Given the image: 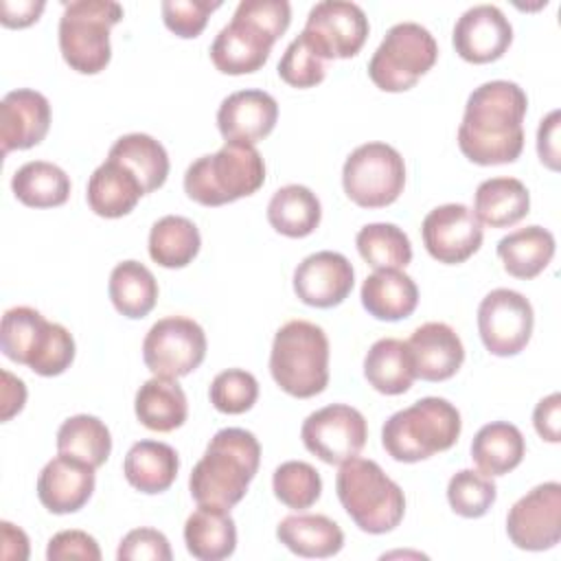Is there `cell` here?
<instances>
[{"mask_svg": "<svg viewBox=\"0 0 561 561\" xmlns=\"http://www.w3.org/2000/svg\"><path fill=\"white\" fill-rule=\"evenodd\" d=\"M526 92L506 79L478 85L467 103L458 127V147L476 164H508L524 149Z\"/></svg>", "mask_w": 561, "mask_h": 561, "instance_id": "cell-1", "label": "cell"}, {"mask_svg": "<svg viewBox=\"0 0 561 561\" xmlns=\"http://www.w3.org/2000/svg\"><path fill=\"white\" fill-rule=\"evenodd\" d=\"M261 465V445L243 427H224L206 445L191 471L188 489L197 504L232 508L239 504Z\"/></svg>", "mask_w": 561, "mask_h": 561, "instance_id": "cell-2", "label": "cell"}, {"mask_svg": "<svg viewBox=\"0 0 561 561\" xmlns=\"http://www.w3.org/2000/svg\"><path fill=\"white\" fill-rule=\"evenodd\" d=\"M287 0H241L232 20L215 35L210 59L224 75H248L263 68L274 42L287 31Z\"/></svg>", "mask_w": 561, "mask_h": 561, "instance_id": "cell-3", "label": "cell"}, {"mask_svg": "<svg viewBox=\"0 0 561 561\" xmlns=\"http://www.w3.org/2000/svg\"><path fill=\"white\" fill-rule=\"evenodd\" d=\"M265 182V162L250 142L226 140L215 153L188 164L184 173L186 195L202 206H221L256 193Z\"/></svg>", "mask_w": 561, "mask_h": 561, "instance_id": "cell-4", "label": "cell"}, {"mask_svg": "<svg viewBox=\"0 0 561 561\" xmlns=\"http://www.w3.org/2000/svg\"><path fill=\"white\" fill-rule=\"evenodd\" d=\"M335 491L355 526L370 535L394 530L405 513V495L386 471L368 458H348L340 465Z\"/></svg>", "mask_w": 561, "mask_h": 561, "instance_id": "cell-5", "label": "cell"}, {"mask_svg": "<svg viewBox=\"0 0 561 561\" xmlns=\"http://www.w3.org/2000/svg\"><path fill=\"white\" fill-rule=\"evenodd\" d=\"M462 430L460 412L443 397H423L394 412L381 427V445L399 462H419L449 449Z\"/></svg>", "mask_w": 561, "mask_h": 561, "instance_id": "cell-6", "label": "cell"}, {"mask_svg": "<svg viewBox=\"0 0 561 561\" xmlns=\"http://www.w3.org/2000/svg\"><path fill=\"white\" fill-rule=\"evenodd\" d=\"M270 373L291 397L309 399L329 383V340L322 327L309 320H289L272 342Z\"/></svg>", "mask_w": 561, "mask_h": 561, "instance_id": "cell-7", "label": "cell"}, {"mask_svg": "<svg viewBox=\"0 0 561 561\" xmlns=\"http://www.w3.org/2000/svg\"><path fill=\"white\" fill-rule=\"evenodd\" d=\"M0 348L42 377L61 375L75 359V340L64 324L48 322L37 309L20 305L4 311L0 322Z\"/></svg>", "mask_w": 561, "mask_h": 561, "instance_id": "cell-8", "label": "cell"}, {"mask_svg": "<svg viewBox=\"0 0 561 561\" xmlns=\"http://www.w3.org/2000/svg\"><path fill=\"white\" fill-rule=\"evenodd\" d=\"M123 20V7L114 0H72L59 18V50L64 61L81 72L105 70L112 57L110 31Z\"/></svg>", "mask_w": 561, "mask_h": 561, "instance_id": "cell-9", "label": "cell"}, {"mask_svg": "<svg viewBox=\"0 0 561 561\" xmlns=\"http://www.w3.org/2000/svg\"><path fill=\"white\" fill-rule=\"evenodd\" d=\"M438 59L434 35L419 22H399L368 61L370 81L383 92L410 90Z\"/></svg>", "mask_w": 561, "mask_h": 561, "instance_id": "cell-10", "label": "cell"}, {"mask_svg": "<svg viewBox=\"0 0 561 561\" xmlns=\"http://www.w3.org/2000/svg\"><path fill=\"white\" fill-rule=\"evenodd\" d=\"M342 186L362 208H383L403 193L405 162L388 142H364L342 167Z\"/></svg>", "mask_w": 561, "mask_h": 561, "instance_id": "cell-11", "label": "cell"}, {"mask_svg": "<svg viewBox=\"0 0 561 561\" xmlns=\"http://www.w3.org/2000/svg\"><path fill=\"white\" fill-rule=\"evenodd\" d=\"M206 357V333L186 316L158 320L142 340L145 366L160 377H184Z\"/></svg>", "mask_w": 561, "mask_h": 561, "instance_id": "cell-12", "label": "cell"}, {"mask_svg": "<svg viewBox=\"0 0 561 561\" xmlns=\"http://www.w3.org/2000/svg\"><path fill=\"white\" fill-rule=\"evenodd\" d=\"M535 327L530 300L506 287L489 291L478 307L480 340L491 355L511 357L526 348Z\"/></svg>", "mask_w": 561, "mask_h": 561, "instance_id": "cell-13", "label": "cell"}, {"mask_svg": "<svg viewBox=\"0 0 561 561\" xmlns=\"http://www.w3.org/2000/svg\"><path fill=\"white\" fill-rule=\"evenodd\" d=\"M368 31V18L359 4L348 0H322L311 7L300 35L327 61L355 57Z\"/></svg>", "mask_w": 561, "mask_h": 561, "instance_id": "cell-14", "label": "cell"}, {"mask_svg": "<svg viewBox=\"0 0 561 561\" xmlns=\"http://www.w3.org/2000/svg\"><path fill=\"white\" fill-rule=\"evenodd\" d=\"M368 436L364 414L346 403H331L311 412L300 427L305 447L327 465H342L357 456Z\"/></svg>", "mask_w": 561, "mask_h": 561, "instance_id": "cell-15", "label": "cell"}, {"mask_svg": "<svg viewBox=\"0 0 561 561\" xmlns=\"http://www.w3.org/2000/svg\"><path fill=\"white\" fill-rule=\"evenodd\" d=\"M506 533L519 550H550L561 539V484L543 482L522 495L506 515Z\"/></svg>", "mask_w": 561, "mask_h": 561, "instance_id": "cell-16", "label": "cell"}, {"mask_svg": "<svg viewBox=\"0 0 561 561\" xmlns=\"http://www.w3.org/2000/svg\"><path fill=\"white\" fill-rule=\"evenodd\" d=\"M421 234L430 256L447 265L462 263L476 254L484 237L473 210L456 202L432 208L421 224Z\"/></svg>", "mask_w": 561, "mask_h": 561, "instance_id": "cell-17", "label": "cell"}, {"mask_svg": "<svg viewBox=\"0 0 561 561\" xmlns=\"http://www.w3.org/2000/svg\"><path fill=\"white\" fill-rule=\"evenodd\" d=\"M451 42L465 61L489 64L508 50L513 26L500 7L476 4L456 20Z\"/></svg>", "mask_w": 561, "mask_h": 561, "instance_id": "cell-18", "label": "cell"}, {"mask_svg": "<svg viewBox=\"0 0 561 561\" xmlns=\"http://www.w3.org/2000/svg\"><path fill=\"white\" fill-rule=\"evenodd\" d=\"M355 272L351 261L333 250H320L305 256L294 270L296 296L318 309H329L351 294Z\"/></svg>", "mask_w": 561, "mask_h": 561, "instance_id": "cell-19", "label": "cell"}, {"mask_svg": "<svg viewBox=\"0 0 561 561\" xmlns=\"http://www.w3.org/2000/svg\"><path fill=\"white\" fill-rule=\"evenodd\" d=\"M94 467L59 454L44 465L37 478V497L55 515L77 513L88 504L94 491Z\"/></svg>", "mask_w": 561, "mask_h": 561, "instance_id": "cell-20", "label": "cell"}, {"mask_svg": "<svg viewBox=\"0 0 561 561\" xmlns=\"http://www.w3.org/2000/svg\"><path fill=\"white\" fill-rule=\"evenodd\" d=\"M50 127L48 99L31 88H18L4 94L0 103V142L2 153L31 149L44 140Z\"/></svg>", "mask_w": 561, "mask_h": 561, "instance_id": "cell-21", "label": "cell"}, {"mask_svg": "<svg viewBox=\"0 0 561 561\" xmlns=\"http://www.w3.org/2000/svg\"><path fill=\"white\" fill-rule=\"evenodd\" d=\"M278 103L265 90H239L228 94L217 110V127L226 140L259 142L274 129Z\"/></svg>", "mask_w": 561, "mask_h": 561, "instance_id": "cell-22", "label": "cell"}, {"mask_svg": "<svg viewBox=\"0 0 561 561\" xmlns=\"http://www.w3.org/2000/svg\"><path fill=\"white\" fill-rule=\"evenodd\" d=\"M405 344L410 348L416 377L425 381H445L454 377L465 362L462 340L445 322L421 324L412 331Z\"/></svg>", "mask_w": 561, "mask_h": 561, "instance_id": "cell-23", "label": "cell"}, {"mask_svg": "<svg viewBox=\"0 0 561 561\" xmlns=\"http://www.w3.org/2000/svg\"><path fill=\"white\" fill-rule=\"evenodd\" d=\"M145 195L140 180L118 160L107 158L88 180V206L105 219L129 215Z\"/></svg>", "mask_w": 561, "mask_h": 561, "instance_id": "cell-24", "label": "cell"}, {"mask_svg": "<svg viewBox=\"0 0 561 561\" xmlns=\"http://www.w3.org/2000/svg\"><path fill=\"white\" fill-rule=\"evenodd\" d=\"M184 543L199 561L228 559L237 548V524L228 508L197 504L186 517Z\"/></svg>", "mask_w": 561, "mask_h": 561, "instance_id": "cell-25", "label": "cell"}, {"mask_svg": "<svg viewBox=\"0 0 561 561\" xmlns=\"http://www.w3.org/2000/svg\"><path fill=\"white\" fill-rule=\"evenodd\" d=\"M362 305L377 320H403L419 305L414 278L401 270H375L362 283Z\"/></svg>", "mask_w": 561, "mask_h": 561, "instance_id": "cell-26", "label": "cell"}, {"mask_svg": "<svg viewBox=\"0 0 561 561\" xmlns=\"http://www.w3.org/2000/svg\"><path fill=\"white\" fill-rule=\"evenodd\" d=\"M278 541L298 557L327 559L342 550L344 533L327 515H287L276 526Z\"/></svg>", "mask_w": 561, "mask_h": 561, "instance_id": "cell-27", "label": "cell"}, {"mask_svg": "<svg viewBox=\"0 0 561 561\" xmlns=\"http://www.w3.org/2000/svg\"><path fill=\"white\" fill-rule=\"evenodd\" d=\"M180 469L178 451L160 440H138L129 447L123 460V473L127 482L140 493H162L167 491Z\"/></svg>", "mask_w": 561, "mask_h": 561, "instance_id": "cell-28", "label": "cell"}, {"mask_svg": "<svg viewBox=\"0 0 561 561\" xmlns=\"http://www.w3.org/2000/svg\"><path fill=\"white\" fill-rule=\"evenodd\" d=\"M138 421L153 432H173L184 425L188 403L178 379L153 375L147 379L134 399Z\"/></svg>", "mask_w": 561, "mask_h": 561, "instance_id": "cell-29", "label": "cell"}, {"mask_svg": "<svg viewBox=\"0 0 561 561\" xmlns=\"http://www.w3.org/2000/svg\"><path fill=\"white\" fill-rule=\"evenodd\" d=\"M530 208V193L517 178H489L473 193V215L491 228H508L522 221Z\"/></svg>", "mask_w": 561, "mask_h": 561, "instance_id": "cell-30", "label": "cell"}, {"mask_svg": "<svg viewBox=\"0 0 561 561\" xmlns=\"http://www.w3.org/2000/svg\"><path fill=\"white\" fill-rule=\"evenodd\" d=\"M497 256L515 278H535L554 256V234L543 226H526L497 241Z\"/></svg>", "mask_w": 561, "mask_h": 561, "instance_id": "cell-31", "label": "cell"}, {"mask_svg": "<svg viewBox=\"0 0 561 561\" xmlns=\"http://www.w3.org/2000/svg\"><path fill=\"white\" fill-rule=\"evenodd\" d=\"M526 454V443L517 425L493 421L482 425L471 440V458L476 467L495 478L513 471Z\"/></svg>", "mask_w": 561, "mask_h": 561, "instance_id": "cell-32", "label": "cell"}, {"mask_svg": "<svg viewBox=\"0 0 561 561\" xmlns=\"http://www.w3.org/2000/svg\"><path fill=\"white\" fill-rule=\"evenodd\" d=\"M364 377L381 394L408 392L416 377L408 344L397 337L377 340L364 357Z\"/></svg>", "mask_w": 561, "mask_h": 561, "instance_id": "cell-33", "label": "cell"}, {"mask_svg": "<svg viewBox=\"0 0 561 561\" xmlns=\"http://www.w3.org/2000/svg\"><path fill=\"white\" fill-rule=\"evenodd\" d=\"M322 217V206L318 195L302 184L280 186L267 204L270 226L291 239L311 234Z\"/></svg>", "mask_w": 561, "mask_h": 561, "instance_id": "cell-34", "label": "cell"}, {"mask_svg": "<svg viewBox=\"0 0 561 561\" xmlns=\"http://www.w3.org/2000/svg\"><path fill=\"white\" fill-rule=\"evenodd\" d=\"M110 300L118 313L138 320L145 318L158 300V280L140 261H121L114 265L107 283Z\"/></svg>", "mask_w": 561, "mask_h": 561, "instance_id": "cell-35", "label": "cell"}, {"mask_svg": "<svg viewBox=\"0 0 561 561\" xmlns=\"http://www.w3.org/2000/svg\"><path fill=\"white\" fill-rule=\"evenodd\" d=\"M107 158L123 162L142 184L145 195L160 188L169 175V156L160 140L149 134H125L112 147Z\"/></svg>", "mask_w": 561, "mask_h": 561, "instance_id": "cell-36", "label": "cell"}, {"mask_svg": "<svg viewBox=\"0 0 561 561\" xmlns=\"http://www.w3.org/2000/svg\"><path fill=\"white\" fill-rule=\"evenodd\" d=\"M13 195L31 208L61 206L70 195L68 173L46 160H31L22 164L11 178Z\"/></svg>", "mask_w": 561, "mask_h": 561, "instance_id": "cell-37", "label": "cell"}, {"mask_svg": "<svg viewBox=\"0 0 561 561\" xmlns=\"http://www.w3.org/2000/svg\"><path fill=\"white\" fill-rule=\"evenodd\" d=\"M197 226L182 215H164L149 230V256L169 270L186 267L199 252Z\"/></svg>", "mask_w": 561, "mask_h": 561, "instance_id": "cell-38", "label": "cell"}, {"mask_svg": "<svg viewBox=\"0 0 561 561\" xmlns=\"http://www.w3.org/2000/svg\"><path fill=\"white\" fill-rule=\"evenodd\" d=\"M57 451L79 458L99 469L112 451V436L107 425L92 414H75L57 430Z\"/></svg>", "mask_w": 561, "mask_h": 561, "instance_id": "cell-39", "label": "cell"}, {"mask_svg": "<svg viewBox=\"0 0 561 561\" xmlns=\"http://www.w3.org/2000/svg\"><path fill=\"white\" fill-rule=\"evenodd\" d=\"M355 245L359 256L375 270H401L412 261V243L394 224H366L359 228Z\"/></svg>", "mask_w": 561, "mask_h": 561, "instance_id": "cell-40", "label": "cell"}, {"mask_svg": "<svg viewBox=\"0 0 561 561\" xmlns=\"http://www.w3.org/2000/svg\"><path fill=\"white\" fill-rule=\"evenodd\" d=\"M272 489L280 504L294 511H305L318 502L322 480L313 465L305 460H287L274 469Z\"/></svg>", "mask_w": 561, "mask_h": 561, "instance_id": "cell-41", "label": "cell"}, {"mask_svg": "<svg viewBox=\"0 0 561 561\" xmlns=\"http://www.w3.org/2000/svg\"><path fill=\"white\" fill-rule=\"evenodd\" d=\"M497 497V486L491 476L480 469H460L449 478L447 502L451 511L460 517L476 519L486 515Z\"/></svg>", "mask_w": 561, "mask_h": 561, "instance_id": "cell-42", "label": "cell"}, {"mask_svg": "<svg viewBox=\"0 0 561 561\" xmlns=\"http://www.w3.org/2000/svg\"><path fill=\"white\" fill-rule=\"evenodd\" d=\"M208 397L215 410L224 414H243L259 399V381L243 368H226L215 375Z\"/></svg>", "mask_w": 561, "mask_h": 561, "instance_id": "cell-43", "label": "cell"}, {"mask_svg": "<svg viewBox=\"0 0 561 561\" xmlns=\"http://www.w3.org/2000/svg\"><path fill=\"white\" fill-rule=\"evenodd\" d=\"M324 59L302 35L294 37L278 61V77L291 88H313L324 79Z\"/></svg>", "mask_w": 561, "mask_h": 561, "instance_id": "cell-44", "label": "cell"}, {"mask_svg": "<svg viewBox=\"0 0 561 561\" xmlns=\"http://www.w3.org/2000/svg\"><path fill=\"white\" fill-rule=\"evenodd\" d=\"M219 7V0H164L160 9L167 28L178 37L188 39L204 31L208 15Z\"/></svg>", "mask_w": 561, "mask_h": 561, "instance_id": "cell-45", "label": "cell"}, {"mask_svg": "<svg viewBox=\"0 0 561 561\" xmlns=\"http://www.w3.org/2000/svg\"><path fill=\"white\" fill-rule=\"evenodd\" d=\"M173 552H171V543L169 539L156 530V528H134L129 530L116 550V559L118 561H142V559H151V561H171Z\"/></svg>", "mask_w": 561, "mask_h": 561, "instance_id": "cell-46", "label": "cell"}, {"mask_svg": "<svg viewBox=\"0 0 561 561\" xmlns=\"http://www.w3.org/2000/svg\"><path fill=\"white\" fill-rule=\"evenodd\" d=\"M46 559L48 561H66V559L99 561L101 550L92 535L83 530H61L48 539Z\"/></svg>", "mask_w": 561, "mask_h": 561, "instance_id": "cell-47", "label": "cell"}, {"mask_svg": "<svg viewBox=\"0 0 561 561\" xmlns=\"http://www.w3.org/2000/svg\"><path fill=\"white\" fill-rule=\"evenodd\" d=\"M559 421H561V394L552 392L548 397H543L533 412V423L537 434L548 440V443H559L561 440V430H559Z\"/></svg>", "mask_w": 561, "mask_h": 561, "instance_id": "cell-48", "label": "cell"}, {"mask_svg": "<svg viewBox=\"0 0 561 561\" xmlns=\"http://www.w3.org/2000/svg\"><path fill=\"white\" fill-rule=\"evenodd\" d=\"M559 110H552L548 116L541 118L537 129V153L539 160L552 169L559 171Z\"/></svg>", "mask_w": 561, "mask_h": 561, "instance_id": "cell-49", "label": "cell"}, {"mask_svg": "<svg viewBox=\"0 0 561 561\" xmlns=\"http://www.w3.org/2000/svg\"><path fill=\"white\" fill-rule=\"evenodd\" d=\"M44 0H2L0 2V22L9 28H22L37 22L44 11Z\"/></svg>", "mask_w": 561, "mask_h": 561, "instance_id": "cell-50", "label": "cell"}, {"mask_svg": "<svg viewBox=\"0 0 561 561\" xmlns=\"http://www.w3.org/2000/svg\"><path fill=\"white\" fill-rule=\"evenodd\" d=\"M26 386L22 379L13 377L9 370H2V394H0V421H9L24 408Z\"/></svg>", "mask_w": 561, "mask_h": 561, "instance_id": "cell-51", "label": "cell"}, {"mask_svg": "<svg viewBox=\"0 0 561 561\" xmlns=\"http://www.w3.org/2000/svg\"><path fill=\"white\" fill-rule=\"evenodd\" d=\"M2 557L4 559H26L28 557V537L22 528L11 522H2Z\"/></svg>", "mask_w": 561, "mask_h": 561, "instance_id": "cell-52", "label": "cell"}]
</instances>
